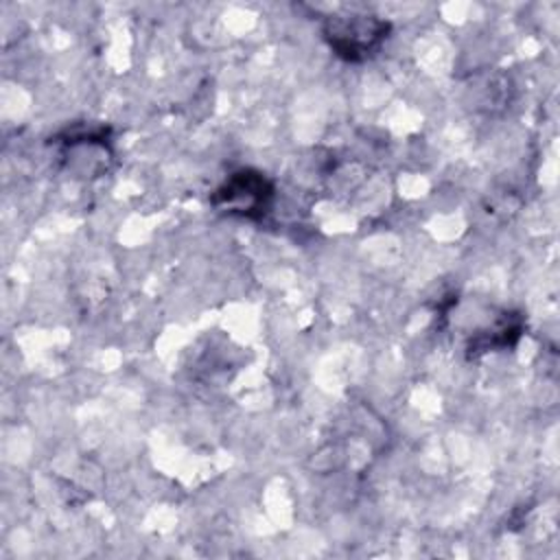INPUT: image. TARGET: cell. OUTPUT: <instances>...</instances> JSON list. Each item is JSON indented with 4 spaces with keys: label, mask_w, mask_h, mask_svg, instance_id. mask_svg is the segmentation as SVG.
<instances>
[{
    "label": "cell",
    "mask_w": 560,
    "mask_h": 560,
    "mask_svg": "<svg viewBox=\"0 0 560 560\" xmlns=\"http://www.w3.org/2000/svg\"><path fill=\"white\" fill-rule=\"evenodd\" d=\"M389 35V22L376 15L346 13L324 20V37L332 52L346 61H363L374 55Z\"/></svg>",
    "instance_id": "6da1fadb"
},
{
    "label": "cell",
    "mask_w": 560,
    "mask_h": 560,
    "mask_svg": "<svg viewBox=\"0 0 560 560\" xmlns=\"http://www.w3.org/2000/svg\"><path fill=\"white\" fill-rule=\"evenodd\" d=\"M212 206L249 221H260L273 201L271 179L256 168L234 171L212 195Z\"/></svg>",
    "instance_id": "7a4b0ae2"
},
{
    "label": "cell",
    "mask_w": 560,
    "mask_h": 560,
    "mask_svg": "<svg viewBox=\"0 0 560 560\" xmlns=\"http://www.w3.org/2000/svg\"><path fill=\"white\" fill-rule=\"evenodd\" d=\"M523 330V322L518 315H505L503 319H499L490 330L481 332L479 337H475L470 341V352H488L494 348H508L514 346L516 339L521 337Z\"/></svg>",
    "instance_id": "3957f363"
}]
</instances>
